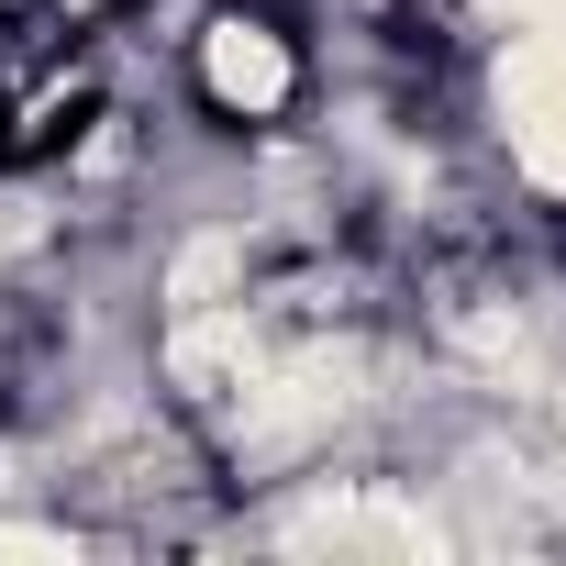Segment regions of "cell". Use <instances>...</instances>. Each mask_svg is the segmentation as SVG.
Masks as SVG:
<instances>
[{"instance_id": "6da1fadb", "label": "cell", "mask_w": 566, "mask_h": 566, "mask_svg": "<svg viewBox=\"0 0 566 566\" xmlns=\"http://www.w3.org/2000/svg\"><path fill=\"white\" fill-rule=\"evenodd\" d=\"M189 101L211 112V123H233V134H266V123H290L301 112V90H312V56H301V34L277 23V12H255V0H211V12L189 23Z\"/></svg>"}, {"instance_id": "7a4b0ae2", "label": "cell", "mask_w": 566, "mask_h": 566, "mask_svg": "<svg viewBox=\"0 0 566 566\" xmlns=\"http://www.w3.org/2000/svg\"><path fill=\"white\" fill-rule=\"evenodd\" d=\"M489 123H500V156L533 200H566V12L544 23H511L489 34Z\"/></svg>"}]
</instances>
